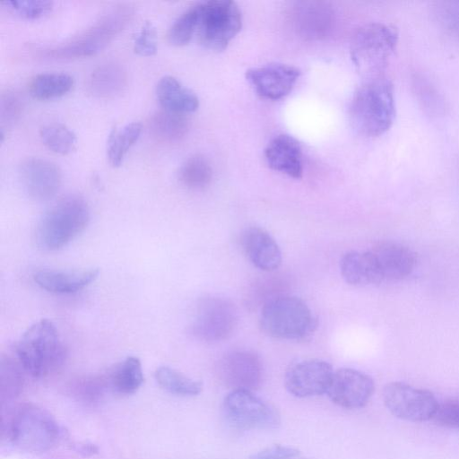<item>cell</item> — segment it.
Segmentation results:
<instances>
[{"mask_svg": "<svg viewBox=\"0 0 459 459\" xmlns=\"http://www.w3.org/2000/svg\"><path fill=\"white\" fill-rule=\"evenodd\" d=\"M349 116L359 134L372 138L385 134L395 117L392 82L384 75L366 79L352 96Z\"/></svg>", "mask_w": 459, "mask_h": 459, "instance_id": "cell-1", "label": "cell"}, {"mask_svg": "<svg viewBox=\"0 0 459 459\" xmlns=\"http://www.w3.org/2000/svg\"><path fill=\"white\" fill-rule=\"evenodd\" d=\"M134 15L133 5L116 4L77 35L60 44L37 49V55L52 60H71L95 55L130 23Z\"/></svg>", "mask_w": 459, "mask_h": 459, "instance_id": "cell-2", "label": "cell"}, {"mask_svg": "<svg viewBox=\"0 0 459 459\" xmlns=\"http://www.w3.org/2000/svg\"><path fill=\"white\" fill-rule=\"evenodd\" d=\"M15 351L20 365L35 378L56 372L67 356L56 325L48 319H41L28 328L18 341Z\"/></svg>", "mask_w": 459, "mask_h": 459, "instance_id": "cell-3", "label": "cell"}, {"mask_svg": "<svg viewBox=\"0 0 459 459\" xmlns=\"http://www.w3.org/2000/svg\"><path fill=\"white\" fill-rule=\"evenodd\" d=\"M89 221L87 202L77 195H66L43 214L36 226L35 241L44 251L58 250L81 234Z\"/></svg>", "mask_w": 459, "mask_h": 459, "instance_id": "cell-4", "label": "cell"}, {"mask_svg": "<svg viewBox=\"0 0 459 459\" xmlns=\"http://www.w3.org/2000/svg\"><path fill=\"white\" fill-rule=\"evenodd\" d=\"M62 436L63 429L54 416L34 403L21 405L10 421L11 442L26 453H45L52 449Z\"/></svg>", "mask_w": 459, "mask_h": 459, "instance_id": "cell-5", "label": "cell"}, {"mask_svg": "<svg viewBox=\"0 0 459 459\" xmlns=\"http://www.w3.org/2000/svg\"><path fill=\"white\" fill-rule=\"evenodd\" d=\"M398 31L391 24L374 22L360 27L351 42V58L366 79L382 74L397 42Z\"/></svg>", "mask_w": 459, "mask_h": 459, "instance_id": "cell-6", "label": "cell"}, {"mask_svg": "<svg viewBox=\"0 0 459 459\" xmlns=\"http://www.w3.org/2000/svg\"><path fill=\"white\" fill-rule=\"evenodd\" d=\"M259 322L264 333L286 340L305 338L316 326L307 305L302 299L288 295L269 299L263 306Z\"/></svg>", "mask_w": 459, "mask_h": 459, "instance_id": "cell-7", "label": "cell"}, {"mask_svg": "<svg viewBox=\"0 0 459 459\" xmlns=\"http://www.w3.org/2000/svg\"><path fill=\"white\" fill-rule=\"evenodd\" d=\"M242 26L241 12L233 1L211 0L200 3L197 35L211 50L225 49Z\"/></svg>", "mask_w": 459, "mask_h": 459, "instance_id": "cell-8", "label": "cell"}, {"mask_svg": "<svg viewBox=\"0 0 459 459\" xmlns=\"http://www.w3.org/2000/svg\"><path fill=\"white\" fill-rule=\"evenodd\" d=\"M223 411L232 426L244 430L271 429L281 422L277 410L248 390L229 393L223 401Z\"/></svg>", "mask_w": 459, "mask_h": 459, "instance_id": "cell-9", "label": "cell"}, {"mask_svg": "<svg viewBox=\"0 0 459 459\" xmlns=\"http://www.w3.org/2000/svg\"><path fill=\"white\" fill-rule=\"evenodd\" d=\"M238 321L235 305L227 299L206 297L196 307L191 332L205 342H220L230 338Z\"/></svg>", "mask_w": 459, "mask_h": 459, "instance_id": "cell-10", "label": "cell"}, {"mask_svg": "<svg viewBox=\"0 0 459 459\" xmlns=\"http://www.w3.org/2000/svg\"><path fill=\"white\" fill-rule=\"evenodd\" d=\"M383 401L394 416L412 422L431 420L438 405L429 390L402 382L387 384L383 390Z\"/></svg>", "mask_w": 459, "mask_h": 459, "instance_id": "cell-11", "label": "cell"}, {"mask_svg": "<svg viewBox=\"0 0 459 459\" xmlns=\"http://www.w3.org/2000/svg\"><path fill=\"white\" fill-rule=\"evenodd\" d=\"M334 370L330 363L319 359H308L291 365L285 372L287 391L299 398L326 394Z\"/></svg>", "mask_w": 459, "mask_h": 459, "instance_id": "cell-12", "label": "cell"}, {"mask_svg": "<svg viewBox=\"0 0 459 459\" xmlns=\"http://www.w3.org/2000/svg\"><path fill=\"white\" fill-rule=\"evenodd\" d=\"M374 391L375 383L370 376L354 368H342L333 372L326 394L336 405L353 410L364 407Z\"/></svg>", "mask_w": 459, "mask_h": 459, "instance_id": "cell-13", "label": "cell"}, {"mask_svg": "<svg viewBox=\"0 0 459 459\" xmlns=\"http://www.w3.org/2000/svg\"><path fill=\"white\" fill-rule=\"evenodd\" d=\"M222 382L233 390L257 389L263 380V363L260 357L251 351H232L220 361Z\"/></svg>", "mask_w": 459, "mask_h": 459, "instance_id": "cell-14", "label": "cell"}, {"mask_svg": "<svg viewBox=\"0 0 459 459\" xmlns=\"http://www.w3.org/2000/svg\"><path fill=\"white\" fill-rule=\"evenodd\" d=\"M300 74L293 65L275 63L251 68L246 77L261 98L278 100L290 93Z\"/></svg>", "mask_w": 459, "mask_h": 459, "instance_id": "cell-15", "label": "cell"}, {"mask_svg": "<svg viewBox=\"0 0 459 459\" xmlns=\"http://www.w3.org/2000/svg\"><path fill=\"white\" fill-rule=\"evenodd\" d=\"M19 176L26 193L34 200L48 201L61 185V170L51 160L39 157L24 159L19 165Z\"/></svg>", "mask_w": 459, "mask_h": 459, "instance_id": "cell-16", "label": "cell"}, {"mask_svg": "<svg viewBox=\"0 0 459 459\" xmlns=\"http://www.w3.org/2000/svg\"><path fill=\"white\" fill-rule=\"evenodd\" d=\"M383 280L398 281L409 276L415 268V253L403 244L383 240L371 249Z\"/></svg>", "mask_w": 459, "mask_h": 459, "instance_id": "cell-17", "label": "cell"}, {"mask_svg": "<svg viewBox=\"0 0 459 459\" xmlns=\"http://www.w3.org/2000/svg\"><path fill=\"white\" fill-rule=\"evenodd\" d=\"M241 245L248 260L262 271H274L281 264V252L277 242L260 227L246 229L241 236Z\"/></svg>", "mask_w": 459, "mask_h": 459, "instance_id": "cell-18", "label": "cell"}, {"mask_svg": "<svg viewBox=\"0 0 459 459\" xmlns=\"http://www.w3.org/2000/svg\"><path fill=\"white\" fill-rule=\"evenodd\" d=\"M265 160L271 169L293 178L303 175V155L299 143L292 136L280 134L264 150Z\"/></svg>", "mask_w": 459, "mask_h": 459, "instance_id": "cell-19", "label": "cell"}, {"mask_svg": "<svg viewBox=\"0 0 459 459\" xmlns=\"http://www.w3.org/2000/svg\"><path fill=\"white\" fill-rule=\"evenodd\" d=\"M100 271L96 268L81 271L41 270L35 273V282L47 291L69 294L77 292L94 281Z\"/></svg>", "mask_w": 459, "mask_h": 459, "instance_id": "cell-20", "label": "cell"}, {"mask_svg": "<svg viewBox=\"0 0 459 459\" xmlns=\"http://www.w3.org/2000/svg\"><path fill=\"white\" fill-rule=\"evenodd\" d=\"M296 30L304 38L320 39L325 37L333 23V12L324 3H299L293 13Z\"/></svg>", "mask_w": 459, "mask_h": 459, "instance_id": "cell-21", "label": "cell"}, {"mask_svg": "<svg viewBox=\"0 0 459 459\" xmlns=\"http://www.w3.org/2000/svg\"><path fill=\"white\" fill-rule=\"evenodd\" d=\"M340 268L344 281L353 286H368L384 281L370 250L347 252L342 257Z\"/></svg>", "mask_w": 459, "mask_h": 459, "instance_id": "cell-22", "label": "cell"}, {"mask_svg": "<svg viewBox=\"0 0 459 459\" xmlns=\"http://www.w3.org/2000/svg\"><path fill=\"white\" fill-rule=\"evenodd\" d=\"M156 97L163 109L186 115L199 106L198 97L177 78L164 75L157 82Z\"/></svg>", "mask_w": 459, "mask_h": 459, "instance_id": "cell-23", "label": "cell"}, {"mask_svg": "<svg viewBox=\"0 0 459 459\" xmlns=\"http://www.w3.org/2000/svg\"><path fill=\"white\" fill-rule=\"evenodd\" d=\"M126 82L125 67L118 62L108 61L92 71L89 78V89L93 95L108 99L120 94Z\"/></svg>", "mask_w": 459, "mask_h": 459, "instance_id": "cell-24", "label": "cell"}, {"mask_svg": "<svg viewBox=\"0 0 459 459\" xmlns=\"http://www.w3.org/2000/svg\"><path fill=\"white\" fill-rule=\"evenodd\" d=\"M186 115L162 109L155 112L148 121V129L153 139L162 143L180 141L187 131Z\"/></svg>", "mask_w": 459, "mask_h": 459, "instance_id": "cell-25", "label": "cell"}, {"mask_svg": "<svg viewBox=\"0 0 459 459\" xmlns=\"http://www.w3.org/2000/svg\"><path fill=\"white\" fill-rule=\"evenodd\" d=\"M74 85V78L65 73H40L30 78L28 89L37 100H51L67 93Z\"/></svg>", "mask_w": 459, "mask_h": 459, "instance_id": "cell-26", "label": "cell"}, {"mask_svg": "<svg viewBox=\"0 0 459 459\" xmlns=\"http://www.w3.org/2000/svg\"><path fill=\"white\" fill-rule=\"evenodd\" d=\"M108 381L112 388L120 394H134L143 383L140 359L134 356L126 358L110 372Z\"/></svg>", "mask_w": 459, "mask_h": 459, "instance_id": "cell-27", "label": "cell"}, {"mask_svg": "<svg viewBox=\"0 0 459 459\" xmlns=\"http://www.w3.org/2000/svg\"><path fill=\"white\" fill-rule=\"evenodd\" d=\"M142 128L139 122H131L111 130L107 142V156L113 167L121 165L129 149L138 140Z\"/></svg>", "mask_w": 459, "mask_h": 459, "instance_id": "cell-28", "label": "cell"}, {"mask_svg": "<svg viewBox=\"0 0 459 459\" xmlns=\"http://www.w3.org/2000/svg\"><path fill=\"white\" fill-rule=\"evenodd\" d=\"M154 377L162 389L176 395L195 396L198 395L203 390L201 381L192 379L168 366L158 368L155 370Z\"/></svg>", "mask_w": 459, "mask_h": 459, "instance_id": "cell-29", "label": "cell"}, {"mask_svg": "<svg viewBox=\"0 0 459 459\" xmlns=\"http://www.w3.org/2000/svg\"><path fill=\"white\" fill-rule=\"evenodd\" d=\"M178 177L183 185L192 189H201L209 185L212 169L202 154H193L182 163Z\"/></svg>", "mask_w": 459, "mask_h": 459, "instance_id": "cell-30", "label": "cell"}, {"mask_svg": "<svg viewBox=\"0 0 459 459\" xmlns=\"http://www.w3.org/2000/svg\"><path fill=\"white\" fill-rule=\"evenodd\" d=\"M39 136L49 150L63 155L71 152L77 143L74 133L65 125L56 122L42 126Z\"/></svg>", "mask_w": 459, "mask_h": 459, "instance_id": "cell-31", "label": "cell"}, {"mask_svg": "<svg viewBox=\"0 0 459 459\" xmlns=\"http://www.w3.org/2000/svg\"><path fill=\"white\" fill-rule=\"evenodd\" d=\"M200 16V3L186 10L172 23L168 31L169 41L175 46H183L190 41L197 30Z\"/></svg>", "mask_w": 459, "mask_h": 459, "instance_id": "cell-32", "label": "cell"}, {"mask_svg": "<svg viewBox=\"0 0 459 459\" xmlns=\"http://www.w3.org/2000/svg\"><path fill=\"white\" fill-rule=\"evenodd\" d=\"M0 371L2 398H13L21 392L23 384L20 368L12 359L2 357Z\"/></svg>", "mask_w": 459, "mask_h": 459, "instance_id": "cell-33", "label": "cell"}, {"mask_svg": "<svg viewBox=\"0 0 459 459\" xmlns=\"http://www.w3.org/2000/svg\"><path fill=\"white\" fill-rule=\"evenodd\" d=\"M7 10L20 17L36 19L51 11L53 3L42 0H8L1 3Z\"/></svg>", "mask_w": 459, "mask_h": 459, "instance_id": "cell-34", "label": "cell"}, {"mask_svg": "<svg viewBox=\"0 0 459 459\" xmlns=\"http://www.w3.org/2000/svg\"><path fill=\"white\" fill-rule=\"evenodd\" d=\"M433 13L438 23L459 39V0L436 2Z\"/></svg>", "mask_w": 459, "mask_h": 459, "instance_id": "cell-35", "label": "cell"}, {"mask_svg": "<svg viewBox=\"0 0 459 459\" xmlns=\"http://www.w3.org/2000/svg\"><path fill=\"white\" fill-rule=\"evenodd\" d=\"M22 108V100L16 92L7 90L1 94V132L12 126L19 119Z\"/></svg>", "mask_w": 459, "mask_h": 459, "instance_id": "cell-36", "label": "cell"}, {"mask_svg": "<svg viewBox=\"0 0 459 459\" xmlns=\"http://www.w3.org/2000/svg\"><path fill=\"white\" fill-rule=\"evenodd\" d=\"M432 420L442 427L459 429V401L438 403Z\"/></svg>", "mask_w": 459, "mask_h": 459, "instance_id": "cell-37", "label": "cell"}, {"mask_svg": "<svg viewBox=\"0 0 459 459\" xmlns=\"http://www.w3.org/2000/svg\"><path fill=\"white\" fill-rule=\"evenodd\" d=\"M134 49L141 56H147L155 54L157 50L156 31L151 22H146L141 28L134 39Z\"/></svg>", "mask_w": 459, "mask_h": 459, "instance_id": "cell-38", "label": "cell"}, {"mask_svg": "<svg viewBox=\"0 0 459 459\" xmlns=\"http://www.w3.org/2000/svg\"><path fill=\"white\" fill-rule=\"evenodd\" d=\"M249 459H310L299 450L283 445H273L250 455Z\"/></svg>", "mask_w": 459, "mask_h": 459, "instance_id": "cell-39", "label": "cell"}, {"mask_svg": "<svg viewBox=\"0 0 459 459\" xmlns=\"http://www.w3.org/2000/svg\"><path fill=\"white\" fill-rule=\"evenodd\" d=\"M72 448L84 457H90L99 453V447L91 442H75Z\"/></svg>", "mask_w": 459, "mask_h": 459, "instance_id": "cell-40", "label": "cell"}]
</instances>
